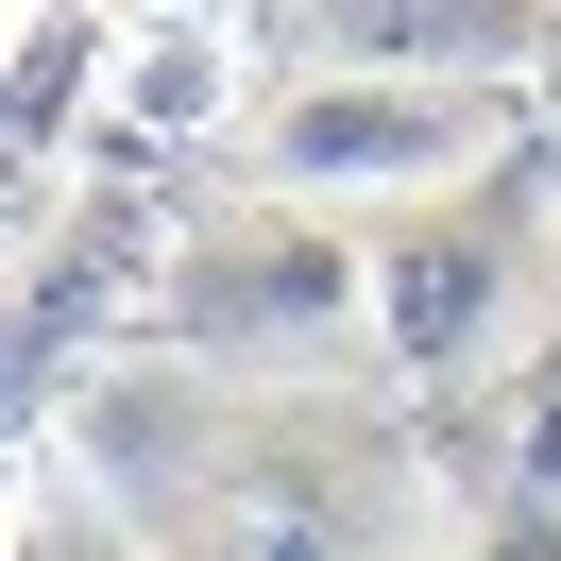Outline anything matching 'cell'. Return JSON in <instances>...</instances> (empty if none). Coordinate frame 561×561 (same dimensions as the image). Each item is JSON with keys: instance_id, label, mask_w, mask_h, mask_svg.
<instances>
[{"instance_id": "7a4b0ae2", "label": "cell", "mask_w": 561, "mask_h": 561, "mask_svg": "<svg viewBox=\"0 0 561 561\" xmlns=\"http://www.w3.org/2000/svg\"><path fill=\"white\" fill-rule=\"evenodd\" d=\"M493 137H511V85H391V69H289L255 85L239 119V171L273 187V205H443V187L493 171Z\"/></svg>"}, {"instance_id": "277c9868", "label": "cell", "mask_w": 561, "mask_h": 561, "mask_svg": "<svg viewBox=\"0 0 561 561\" xmlns=\"http://www.w3.org/2000/svg\"><path fill=\"white\" fill-rule=\"evenodd\" d=\"M307 69H391V85H545V18H477V0H341V18H289Z\"/></svg>"}, {"instance_id": "5b68a950", "label": "cell", "mask_w": 561, "mask_h": 561, "mask_svg": "<svg viewBox=\"0 0 561 561\" xmlns=\"http://www.w3.org/2000/svg\"><path fill=\"white\" fill-rule=\"evenodd\" d=\"M239 18H119V119L137 137H239L255 85H239Z\"/></svg>"}, {"instance_id": "3957f363", "label": "cell", "mask_w": 561, "mask_h": 561, "mask_svg": "<svg viewBox=\"0 0 561 561\" xmlns=\"http://www.w3.org/2000/svg\"><path fill=\"white\" fill-rule=\"evenodd\" d=\"M375 239V357L391 375H493V357L527 341V307H545V205L511 187H443V205H391L357 221Z\"/></svg>"}, {"instance_id": "8992f818", "label": "cell", "mask_w": 561, "mask_h": 561, "mask_svg": "<svg viewBox=\"0 0 561 561\" xmlns=\"http://www.w3.org/2000/svg\"><path fill=\"white\" fill-rule=\"evenodd\" d=\"M0 561H153V545H137V511H119V493L35 477V493H18V545H0Z\"/></svg>"}, {"instance_id": "6da1fadb", "label": "cell", "mask_w": 561, "mask_h": 561, "mask_svg": "<svg viewBox=\"0 0 561 561\" xmlns=\"http://www.w3.org/2000/svg\"><path fill=\"white\" fill-rule=\"evenodd\" d=\"M153 357H187L205 391H307L341 375L357 341H375V239L323 205H273V187H239V205L171 221V255H153Z\"/></svg>"}]
</instances>
